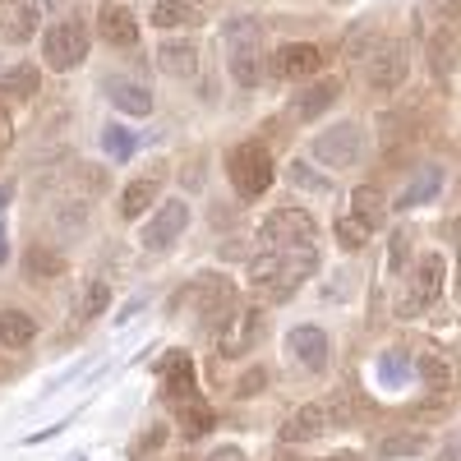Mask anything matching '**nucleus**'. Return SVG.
Segmentation results:
<instances>
[{
	"label": "nucleus",
	"instance_id": "nucleus-23",
	"mask_svg": "<svg viewBox=\"0 0 461 461\" xmlns=\"http://www.w3.org/2000/svg\"><path fill=\"white\" fill-rule=\"evenodd\" d=\"M337 93H341L337 79H319V84H310V88L295 97V115H300V121H314V115H323V111L337 102Z\"/></svg>",
	"mask_w": 461,
	"mask_h": 461
},
{
	"label": "nucleus",
	"instance_id": "nucleus-20",
	"mask_svg": "<svg viewBox=\"0 0 461 461\" xmlns=\"http://www.w3.org/2000/svg\"><path fill=\"white\" fill-rule=\"evenodd\" d=\"M32 28H37L32 5H23V0H0V37L5 42H28Z\"/></svg>",
	"mask_w": 461,
	"mask_h": 461
},
{
	"label": "nucleus",
	"instance_id": "nucleus-27",
	"mask_svg": "<svg viewBox=\"0 0 461 461\" xmlns=\"http://www.w3.org/2000/svg\"><path fill=\"white\" fill-rule=\"evenodd\" d=\"M0 93L5 97H32L37 93V69L32 65H14L0 74Z\"/></svg>",
	"mask_w": 461,
	"mask_h": 461
},
{
	"label": "nucleus",
	"instance_id": "nucleus-7",
	"mask_svg": "<svg viewBox=\"0 0 461 461\" xmlns=\"http://www.w3.org/2000/svg\"><path fill=\"white\" fill-rule=\"evenodd\" d=\"M341 420L346 415L337 411V402H304L282 420V443H319L341 425Z\"/></svg>",
	"mask_w": 461,
	"mask_h": 461
},
{
	"label": "nucleus",
	"instance_id": "nucleus-34",
	"mask_svg": "<svg viewBox=\"0 0 461 461\" xmlns=\"http://www.w3.org/2000/svg\"><path fill=\"white\" fill-rule=\"evenodd\" d=\"M286 180H295L300 189H328V180H323L319 171H310L304 162H291V167H286Z\"/></svg>",
	"mask_w": 461,
	"mask_h": 461
},
{
	"label": "nucleus",
	"instance_id": "nucleus-40",
	"mask_svg": "<svg viewBox=\"0 0 461 461\" xmlns=\"http://www.w3.org/2000/svg\"><path fill=\"white\" fill-rule=\"evenodd\" d=\"M5 199H10V189H5V185H0V208H5Z\"/></svg>",
	"mask_w": 461,
	"mask_h": 461
},
{
	"label": "nucleus",
	"instance_id": "nucleus-35",
	"mask_svg": "<svg viewBox=\"0 0 461 461\" xmlns=\"http://www.w3.org/2000/svg\"><path fill=\"white\" fill-rule=\"evenodd\" d=\"M106 310V282H93L88 291H84V319H93V314H102Z\"/></svg>",
	"mask_w": 461,
	"mask_h": 461
},
{
	"label": "nucleus",
	"instance_id": "nucleus-19",
	"mask_svg": "<svg viewBox=\"0 0 461 461\" xmlns=\"http://www.w3.org/2000/svg\"><path fill=\"white\" fill-rule=\"evenodd\" d=\"M158 60H162L167 74H176V79H194L199 74V51H194V42H185V37H167Z\"/></svg>",
	"mask_w": 461,
	"mask_h": 461
},
{
	"label": "nucleus",
	"instance_id": "nucleus-8",
	"mask_svg": "<svg viewBox=\"0 0 461 461\" xmlns=\"http://www.w3.org/2000/svg\"><path fill=\"white\" fill-rule=\"evenodd\" d=\"M84 56H88V28H84L79 19H65V23H51V28H47V37H42V60H47L56 74L84 65Z\"/></svg>",
	"mask_w": 461,
	"mask_h": 461
},
{
	"label": "nucleus",
	"instance_id": "nucleus-21",
	"mask_svg": "<svg viewBox=\"0 0 461 461\" xmlns=\"http://www.w3.org/2000/svg\"><path fill=\"white\" fill-rule=\"evenodd\" d=\"M106 97L115 102V111H125V115H152V93L143 84H130V79H106Z\"/></svg>",
	"mask_w": 461,
	"mask_h": 461
},
{
	"label": "nucleus",
	"instance_id": "nucleus-18",
	"mask_svg": "<svg viewBox=\"0 0 461 461\" xmlns=\"http://www.w3.org/2000/svg\"><path fill=\"white\" fill-rule=\"evenodd\" d=\"M162 388L176 402H194V369H189V356L185 351H171L162 360Z\"/></svg>",
	"mask_w": 461,
	"mask_h": 461
},
{
	"label": "nucleus",
	"instance_id": "nucleus-15",
	"mask_svg": "<svg viewBox=\"0 0 461 461\" xmlns=\"http://www.w3.org/2000/svg\"><path fill=\"white\" fill-rule=\"evenodd\" d=\"M319 65H323V51L310 42H291L273 56V74H282V79H314Z\"/></svg>",
	"mask_w": 461,
	"mask_h": 461
},
{
	"label": "nucleus",
	"instance_id": "nucleus-26",
	"mask_svg": "<svg viewBox=\"0 0 461 461\" xmlns=\"http://www.w3.org/2000/svg\"><path fill=\"white\" fill-rule=\"evenodd\" d=\"M438 185H443V171H438V167H425V171L411 180V189H406L397 203H402V208H415L420 199H434V194H438Z\"/></svg>",
	"mask_w": 461,
	"mask_h": 461
},
{
	"label": "nucleus",
	"instance_id": "nucleus-28",
	"mask_svg": "<svg viewBox=\"0 0 461 461\" xmlns=\"http://www.w3.org/2000/svg\"><path fill=\"white\" fill-rule=\"evenodd\" d=\"M102 148H106V158L130 162L134 152H139V139H134L130 130H121V125H106V130H102Z\"/></svg>",
	"mask_w": 461,
	"mask_h": 461
},
{
	"label": "nucleus",
	"instance_id": "nucleus-11",
	"mask_svg": "<svg viewBox=\"0 0 461 461\" xmlns=\"http://www.w3.org/2000/svg\"><path fill=\"white\" fill-rule=\"evenodd\" d=\"M258 323H263V314L254 310V304H236V310L226 314V323L217 328V356L221 360H240L254 346V337H258Z\"/></svg>",
	"mask_w": 461,
	"mask_h": 461
},
{
	"label": "nucleus",
	"instance_id": "nucleus-37",
	"mask_svg": "<svg viewBox=\"0 0 461 461\" xmlns=\"http://www.w3.org/2000/svg\"><path fill=\"white\" fill-rule=\"evenodd\" d=\"M263 383H267V374H263V369H249V374L240 378V397H254V393L263 388Z\"/></svg>",
	"mask_w": 461,
	"mask_h": 461
},
{
	"label": "nucleus",
	"instance_id": "nucleus-10",
	"mask_svg": "<svg viewBox=\"0 0 461 461\" xmlns=\"http://www.w3.org/2000/svg\"><path fill=\"white\" fill-rule=\"evenodd\" d=\"M189 300H194L203 328H221L226 314L236 310V286H230L226 277H217V273H203L194 286H189Z\"/></svg>",
	"mask_w": 461,
	"mask_h": 461
},
{
	"label": "nucleus",
	"instance_id": "nucleus-2",
	"mask_svg": "<svg viewBox=\"0 0 461 461\" xmlns=\"http://www.w3.org/2000/svg\"><path fill=\"white\" fill-rule=\"evenodd\" d=\"M226 65H230V79L240 88H258L267 60H263V42H258V23L254 19H236L226 23Z\"/></svg>",
	"mask_w": 461,
	"mask_h": 461
},
{
	"label": "nucleus",
	"instance_id": "nucleus-24",
	"mask_svg": "<svg viewBox=\"0 0 461 461\" xmlns=\"http://www.w3.org/2000/svg\"><path fill=\"white\" fill-rule=\"evenodd\" d=\"M152 199H158V176H139L125 194H121V217H125V221L143 217V212L152 208Z\"/></svg>",
	"mask_w": 461,
	"mask_h": 461
},
{
	"label": "nucleus",
	"instance_id": "nucleus-1",
	"mask_svg": "<svg viewBox=\"0 0 461 461\" xmlns=\"http://www.w3.org/2000/svg\"><path fill=\"white\" fill-rule=\"evenodd\" d=\"M314 273H319V245L254 249V263H249V282L263 291V300H291Z\"/></svg>",
	"mask_w": 461,
	"mask_h": 461
},
{
	"label": "nucleus",
	"instance_id": "nucleus-38",
	"mask_svg": "<svg viewBox=\"0 0 461 461\" xmlns=\"http://www.w3.org/2000/svg\"><path fill=\"white\" fill-rule=\"evenodd\" d=\"M208 461H245V452H240V447H212Z\"/></svg>",
	"mask_w": 461,
	"mask_h": 461
},
{
	"label": "nucleus",
	"instance_id": "nucleus-13",
	"mask_svg": "<svg viewBox=\"0 0 461 461\" xmlns=\"http://www.w3.org/2000/svg\"><path fill=\"white\" fill-rule=\"evenodd\" d=\"M185 226H189V203L185 199H167L158 212H152V221L143 226V245L162 254V249H171L185 236Z\"/></svg>",
	"mask_w": 461,
	"mask_h": 461
},
{
	"label": "nucleus",
	"instance_id": "nucleus-4",
	"mask_svg": "<svg viewBox=\"0 0 461 461\" xmlns=\"http://www.w3.org/2000/svg\"><path fill=\"white\" fill-rule=\"evenodd\" d=\"M226 171H230V185H236L240 199H263L267 185H273V158H267L263 143H236L226 158Z\"/></svg>",
	"mask_w": 461,
	"mask_h": 461
},
{
	"label": "nucleus",
	"instance_id": "nucleus-14",
	"mask_svg": "<svg viewBox=\"0 0 461 461\" xmlns=\"http://www.w3.org/2000/svg\"><path fill=\"white\" fill-rule=\"evenodd\" d=\"M208 19V0H158L152 5V23L162 32H176V28H199Z\"/></svg>",
	"mask_w": 461,
	"mask_h": 461
},
{
	"label": "nucleus",
	"instance_id": "nucleus-17",
	"mask_svg": "<svg viewBox=\"0 0 461 461\" xmlns=\"http://www.w3.org/2000/svg\"><path fill=\"white\" fill-rule=\"evenodd\" d=\"M420 383H425V393H429L434 411H443V402H447L452 388H456V369H452V360L438 356V351H429L425 360H420Z\"/></svg>",
	"mask_w": 461,
	"mask_h": 461
},
{
	"label": "nucleus",
	"instance_id": "nucleus-30",
	"mask_svg": "<svg viewBox=\"0 0 461 461\" xmlns=\"http://www.w3.org/2000/svg\"><path fill=\"white\" fill-rule=\"evenodd\" d=\"M28 273H32V277H60V273H65V263H60L56 249L32 245V249H28Z\"/></svg>",
	"mask_w": 461,
	"mask_h": 461
},
{
	"label": "nucleus",
	"instance_id": "nucleus-6",
	"mask_svg": "<svg viewBox=\"0 0 461 461\" xmlns=\"http://www.w3.org/2000/svg\"><path fill=\"white\" fill-rule=\"evenodd\" d=\"M310 158H314L319 167H332V171H351V167L365 158V130H360L356 121H341V125L314 134Z\"/></svg>",
	"mask_w": 461,
	"mask_h": 461
},
{
	"label": "nucleus",
	"instance_id": "nucleus-22",
	"mask_svg": "<svg viewBox=\"0 0 461 461\" xmlns=\"http://www.w3.org/2000/svg\"><path fill=\"white\" fill-rule=\"evenodd\" d=\"M32 341H37L32 314H23V310H0V346H5V351H28Z\"/></svg>",
	"mask_w": 461,
	"mask_h": 461
},
{
	"label": "nucleus",
	"instance_id": "nucleus-5",
	"mask_svg": "<svg viewBox=\"0 0 461 461\" xmlns=\"http://www.w3.org/2000/svg\"><path fill=\"white\" fill-rule=\"evenodd\" d=\"M295 245H319V226L304 208H277L258 226L254 249H295Z\"/></svg>",
	"mask_w": 461,
	"mask_h": 461
},
{
	"label": "nucleus",
	"instance_id": "nucleus-33",
	"mask_svg": "<svg viewBox=\"0 0 461 461\" xmlns=\"http://www.w3.org/2000/svg\"><path fill=\"white\" fill-rule=\"evenodd\" d=\"M208 425H212V411L203 402H185V429L189 434H203Z\"/></svg>",
	"mask_w": 461,
	"mask_h": 461
},
{
	"label": "nucleus",
	"instance_id": "nucleus-32",
	"mask_svg": "<svg viewBox=\"0 0 461 461\" xmlns=\"http://www.w3.org/2000/svg\"><path fill=\"white\" fill-rule=\"evenodd\" d=\"M406 254H411V230L397 226V230H393V245H388V273H402V267H406Z\"/></svg>",
	"mask_w": 461,
	"mask_h": 461
},
{
	"label": "nucleus",
	"instance_id": "nucleus-16",
	"mask_svg": "<svg viewBox=\"0 0 461 461\" xmlns=\"http://www.w3.org/2000/svg\"><path fill=\"white\" fill-rule=\"evenodd\" d=\"M97 32L106 37L111 47L125 51V47L139 42V19H134L130 5H115V0H111V5H102V14H97Z\"/></svg>",
	"mask_w": 461,
	"mask_h": 461
},
{
	"label": "nucleus",
	"instance_id": "nucleus-12",
	"mask_svg": "<svg viewBox=\"0 0 461 461\" xmlns=\"http://www.w3.org/2000/svg\"><path fill=\"white\" fill-rule=\"evenodd\" d=\"M286 351H291V360H295L300 369H310V374L328 369V360H332L328 332H323L319 323H295V328L286 332Z\"/></svg>",
	"mask_w": 461,
	"mask_h": 461
},
{
	"label": "nucleus",
	"instance_id": "nucleus-39",
	"mask_svg": "<svg viewBox=\"0 0 461 461\" xmlns=\"http://www.w3.org/2000/svg\"><path fill=\"white\" fill-rule=\"evenodd\" d=\"M415 443H420V438H411V434H402V438H393V447H388V456H397V452H415Z\"/></svg>",
	"mask_w": 461,
	"mask_h": 461
},
{
	"label": "nucleus",
	"instance_id": "nucleus-25",
	"mask_svg": "<svg viewBox=\"0 0 461 461\" xmlns=\"http://www.w3.org/2000/svg\"><path fill=\"white\" fill-rule=\"evenodd\" d=\"M369 236H374V221L346 208V217L337 221V245H341V249H365V245H369Z\"/></svg>",
	"mask_w": 461,
	"mask_h": 461
},
{
	"label": "nucleus",
	"instance_id": "nucleus-9",
	"mask_svg": "<svg viewBox=\"0 0 461 461\" xmlns=\"http://www.w3.org/2000/svg\"><path fill=\"white\" fill-rule=\"evenodd\" d=\"M360 69H365V84H369L374 93H393V88L406 79V47L393 42V37H378Z\"/></svg>",
	"mask_w": 461,
	"mask_h": 461
},
{
	"label": "nucleus",
	"instance_id": "nucleus-29",
	"mask_svg": "<svg viewBox=\"0 0 461 461\" xmlns=\"http://www.w3.org/2000/svg\"><path fill=\"white\" fill-rule=\"evenodd\" d=\"M351 212H360V217H369V221L378 226V221H383V212H388V203H383V194H378L374 185H360L356 194H351Z\"/></svg>",
	"mask_w": 461,
	"mask_h": 461
},
{
	"label": "nucleus",
	"instance_id": "nucleus-42",
	"mask_svg": "<svg viewBox=\"0 0 461 461\" xmlns=\"http://www.w3.org/2000/svg\"><path fill=\"white\" fill-rule=\"evenodd\" d=\"M456 447H461V438H456Z\"/></svg>",
	"mask_w": 461,
	"mask_h": 461
},
{
	"label": "nucleus",
	"instance_id": "nucleus-3",
	"mask_svg": "<svg viewBox=\"0 0 461 461\" xmlns=\"http://www.w3.org/2000/svg\"><path fill=\"white\" fill-rule=\"evenodd\" d=\"M443 273H447V258L438 254V249H425L415 258V273H411V282L402 286V300H397V314L402 319H420L429 310V304L443 295Z\"/></svg>",
	"mask_w": 461,
	"mask_h": 461
},
{
	"label": "nucleus",
	"instance_id": "nucleus-31",
	"mask_svg": "<svg viewBox=\"0 0 461 461\" xmlns=\"http://www.w3.org/2000/svg\"><path fill=\"white\" fill-rule=\"evenodd\" d=\"M56 221H60V236H65V240L84 236V221H88V203H56Z\"/></svg>",
	"mask_w": 461,
	"mask_h": 461
},
{
	"label": "nucleus",
	"instance_id": "nucleus-41",
	"mask_svg": "<svg viewBox=\"0 0 461 461\" xmlns=\"http://www.w3.org/2000/svg\"><path fill=\"white\" fill-rule=\"evenodd\" d=\"M456 291H461V267H456Z\"/></svg>",
	"mask_w": 461,
	"mask_h": 461
},
{
	"label": "nucleus",
	"instance_id": "nucleus-36",
	"mask_svg": "<svg viewBox=\"0 0 461 461\" xmlns=\"http://www.w3.org/2000/svg\"><path fill=\"white\" fill-rule=\"evenodd\" d=\"M434 5V14L443 19V23H452V19H461V0H429Z\"/></svg>",
	"mask_w": 461,
	"mask_h": 461
}]
</instances>
